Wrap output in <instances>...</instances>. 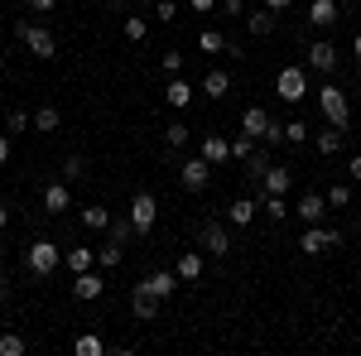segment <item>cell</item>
Returning a JSON list of instances; mask_svg holds the SVG:
<instances>
[{
    "instance_id": "17",
    "label": "cell",
    "mask_w": 361,
    "mask_h": 356,
    "mask_svg": "<svg viewBox=\"0 0 361 356\" xmlns=\"http://www.w3.org/2000/svg\"><path fill=\"white\" fill-rule=\"evenodd\" d=\"M289 188H294V173L279 168V164H270V168H265V178H260V188H255V197H260V192H284V197H289Z\"/></svg>"
},
{
    "instance_id": "21",
    "label": "cell",
    "mask_w": 361,
    "mask_h": 356,
    "mask_svg": "<svg viewBox=\"0 0 361 356\" xmlns=\"http://www.w3.org/2000/svg\"><path fill=\"white\" fill-rule=\"evenodd\" d=\"M241 164H246V183H250V188H260V178H265V168L275 164V159H270V145H265V149H255V154H246Z\"/></svg>"
},
{
    "instance_id": "10",
    "label": "cell",
    "mask_w": 361,
    "mask_h": 356,
    "mask_svg": "<svg viewBox=\"0 0 361 356\" xmlns=\"http://www.w3.org/2000/svg\"><path fill=\"white\" fill-rule=\"evenodd\" d=\"M159 303L164 299H154L145 284H130V313H135L140 323H149V318H159Z\"/></svg>"
},
{
    "instance_id": "15",
    "label": "cell",
    "mask_w": 361,
    "mask_h": 356,
    "mask_svg": "<svg viewBox=\"0 0 361 356\" xmlns=\"http://www.w3.org/2000/svg\"><path fill=\"white\" fill-rule=\"evenodd\" d=\"M140 284H145L154 299H169V294L178 289V270H149L145 279H140Z\"/></svg>"
},
{
    "instance_id": "19",
    "label": "cell",
    "mask_w": 361,
    "mask_h": 356,
    "mask_svg": "<svg viewBox=\"0 0 361 356\" xmlns=\"http://www.w3.org/2000/svg\"><path fill=\"white\" fill-rule=\"evenodd\" d=\"M323 212H328V207H323V192H304V197L294 202V217L304 221V226H313V221H323Z\"/></svg>"
},
{
    "instance_id": "51",
    "label": "cell",
    "mask_w": 361,
    "mask_h": 356,
    "mask_svg": "<svg viewBox=\"0 0 361 356\" xmlns=\"http://www.w3.org/2000/svg\"><path fill=\"white\" fill-rule=\"evenodd\" d=\"M265 5H270V10H275V15H284V10H289V5H294V0H265Z\"/></svg>"
},
{
    "instance_id": "36",
    "label": "cell",
    "mask_w": 361,
    "mask_h": 356,
    "mask_svg": "<svg viewBox=\"0 0 361 356\" xmlns=\"http://www.w3.org/2000/svg\"><path fill=\"white\" fill-rule=\"evenodd\" d=\"M126 39H130V44H145V39H149V25H145V20H140V15H126Z\"/></svg>"
},
{
    "instance_id": "52",
    "label": "cell",
    "mask_w": 361,
    "mask_h": 356,
    "mask_svg": "<svg viewBox=\"0 0 361 356\" xmlns=\"http://www.w3.org/2000/svg\"><path fill=\"white\" fill-rule=\"evenodd\" d=\"M5 226H10V207L0 202V231H5Z\"/></svg>"
},
{
    "instance_id": "8",
    "label": "cell",
    "mask_w": 361,
    "mask_h": 356,
    "mask_svg": "<svg viewBox=\"0 0 361 356\" xmlns=\"http://www.w3.org/2000/svg\"><path fill=\"white\" fill-rule=\"evenodd\" d=\"M102 294H106V279H102L97 270H82L78 279H73V299H82V303H97Z\"/></svg>"
},
{
    "instance_id": "50",
    "label": "cell",
    "mask_w": 361,
    "mask_h": 356,
    "mask_svg": "<svg viewBox=\"0 0 361 356\" xmlns=\"http://www.w3.org/2000/svg\"><path fill=\"white\" fill-rule=\"evenodd\" d=\"M10 164V135H0V168Z\"/></svg>"
},
{
    "instance_id": "6",
    "label": "cell",
    "mask_w": 361,
    "mask_h": 356,
    "mask_svg": "<svg viewBox=\"0 0 361 356\" xmlns=\"http://www.w3.org/2000/svg\"><path fill=\"white\" fill-rule=\"evenodd\" d=\"M178 183H183L188 192H202L207 183H212V164H207L202 154H193V159H183V164H178Z\"/></svg>"
},
{
    "instance_id": "54",
    "label": "cell",
    "mask_w": 361,
    "mask_h": 356,
    "mask_svg": "<svg viewBox=\"0 0 361 356\" xmlns=\"http://www.w3.org/2000/svg\"><path fill=\"white\" fill-rule=\"evenodd\" d=\"M106 5H116V10H121V5H126V0H106Z\"/></svg>"
},
{
    "instance_id": "42",
    "label": "cell",
    "mask_w": 361,
    "mask_h": 356,
    "mask_svg": "<svg viewBox=\"0 0 361 356\" xmlns=\"http://www.w3.org/2000/svg\"><path fill=\"white\" fill-rule=\"evenodd\" d=\"M347 202H352V188L347 183H333L328 188V207H347Z\"/></svg>"
},
{
    "instance_id": "28",
    "label": "cell",
    "mask_w": 361,
    "mask_h": 356,
    "mask_svg": "<svg viewBox=\"0 0 361 356\" xmlns=\"http://www.w3.org/2000/svg\"><path fill=\"white\" fill-rule=\"evenodd\" d=\"M178 279H188V284L202 279V255H197V250H183V255H178Z\"/></svg>"
},
{
    "instance_id": "37",
    "label": "cell",
    "mask_w": 361,
    "mask_h": 356,
    "mask_svg": "<svg viewBox=\"0 0 361 356\" xmlns=\"http://www.w3.org/2000/svg\"><path fill=\"white\" fill-rule=\"evenodd\" d=\"M25 352H29V342L20 332H5V337H0V356H25Z\"/></svg>"
},
{
    "instance_id": "12",
    "label": "cell",
    "mask_w": 361,
    "mask_h": 356,
    "mask_svg": "<svg viewBox=\"0 0 361 356\" xmlns=\"http://www.w3.org/2000/svg\"><path fill=\"white\" fill-rule=\"evenodd\" d=\"M342 145H347V130H342V125H323V130L313 135V149H318L323 159H333V154H342Z\"/></svg>"
},
{
    "instance_id": "2",
    "label": "cell",
    "mask_w": 361,
    "mask_h": 356,
    "mask_svg": "<svg viewBox=\"0 0 361 356\" xmlns=\"http://www.w3.org/2000/svg\"><path fill=\"white\" fill-rule=\"evenodd\" d=\"M275 97H279V102H289V106H299V102L308 97V73L299 68V63H284V68H279Z\"/></svg>"
},
{
    "instance_id": "24",
    "label": "cell",
    "mask_w": 361,
    "mask_h": 356,
    "mask_svg": "<svg viewBox=\"0 0 361 356\" xmlns=\"http://www.w3.org/2000/svg\"><path fill=\"white\" fill-rule=\"evenodd\" d=\"M193 92H197V87L188 82V78H169V92H164V97H169V106H173V111H183L188 102H193Z\"/></svg>"
},
{
    "instance_id": "55",
    "label": "cell",
    "mask_w": 361,
    "mask_h": 356,
    "mask_svg": "<svg viewBox=\"0 0 361 356\" xmlns=\"http://www.w3.org/2000/svg\"><path fill=\"white\" fill-rule=\"evenodd\" d=\"M357 82H361V63H357Z\"/></svg>"
},
{
    "instance_id": "53",
    "label": "cell",
    "mask_w": 361,
    "mask_h": 356,
    "mask_svg": "<svg viewBox=\"0 0 361 356\" xmlns=\"http://www.w3.org/2000/svg\"><path fill=\"white\" fill-rule=\"evenodd\" d=\"M352 49H357V63H361V29H357V39H352Z\"/></svg>"
},
{
    "instance_id": "30",
    "label": "cell",
    "mask_w": 361,
    "mask_h": 356,
    "mask_svg": "<svg viewBox=\"0 0 361 356\" xmlns=\"http://www.w3.org/2000/svg\"><path fill=\"white\" fill-rule=\"evenodd\" d=\"M58 125H63L58 106H49V102H44V106H34V130H58Z\"/></svg>"
},
{
    "instance_id": "44",
    "label": "cell",
    "mask_w": 361,
    "mask_h": 356,
    "mask_svg": "<svg viewBox=\"0 0 361 356\" xmlns=\"http://www.w3.org/2000/svg\"><path fill=\"white\" fill-rule=\"evenodd\" d=\"M265 145H270V149H275V145H284V121H270V130H265Z\"/></svg>"
},
{
    "instance_id": "46",
    "label": "cell",
    "mask_w": 361,
    "mask_h": 356,
    "mask_svg": "<svg viewBox=\"0 0 361 356\" xmlns=\"http://www.w3.org/2000/svg\"><path fill=\"white\" fill-rule=\"evenodd\" d=\"M222 15H231V20H246V0H222Z\"/></svg>"
},
{
    "instance_id": "23",
    "label": "cell",
    "mask_w": 361,
    "mask_h": 356,
    "mask_svg": "<svg viewBox=\"0 0 361 356\" xmlns=\"http://www.w3.org/2000/svg\"><path fill=\"white\" fill-rule=\"evenodd\" d=\"M197 92H207V97L217 102V97H226V92H231V78H226L222 68H207V73H202V82H197Z\"/></svg>"
},
{
    "instance_id": "34",
    "label": "cell",
    "mask_w": 361,
    "mask_h": 356,
    "mask_svg": "<svg viewBox=\"0 0 361 356\" xmlns=\"http://www.w3.org/2000/svg\"><path fill=\"white\" fill-rule=\"evenodd\" d=\"M73 352H78V356H102V352H106V342H102L97 332H82V337L73 342Z\"/></svg>"
},
{
    "instance_id": "47",
    "label": "cell",
    "mask_w": 361,
    "mask_h": 356,
    "mask_svg": "<svg viewBox=\"0 0 361 356\" xmlns=\"http://www.w3.org/2000/svg\"><path fill=\"white\" fill-rule=\"evenodd\" d=\"M188 5H193L197 15H212V10H217V5H222V0H188Z\"/></svg>"
},
{
    "instance_id": "11",
    "label": "cell",
    "mask_w": 361,
    "mask_h": 356,
    "mask_svg": "<svg viewBox=\"0 0 361 356\" xmlns=\"http://www.w3.org/2000/svg\"><path fill=\"white\" fill-rule=\"evenodd\" d=\"M308 68L328 78V73L337 68V44H328V39H318V44H308Z\"/></svg>"
},
{
    "instance_id": "3",
    "label": "cell",
    "mask_w": 361,
    "mask_h": 356,
    "mask_svg": "<svg viewBox=\"0 0 361 356\" xmlns=\"http://www.w3.org/2000/svg\"><path fill=\"white\" fill-rule=\"evenodd\" d=\"M318 106H323V121H328V125H342V130L352 125V106H347V92H342V87L323 82L318 87Z\"/></svg>"
},
{
    "instance_id": "9",
    "label": "cell",
    "mask_w": 361,
    "mask_h": 356,
    "mask_svg": "<svg viewBox=\"0 0 361 356\" xmlns=\"http://www.w3.org/2000/svg\"><path fill=\"white\" fill-rule=\"evenodd\" d=\"M25 44L34 58H58V39H54V29H44V25H29Z\"/></svg>"
},
{
    "instance_id": "33",
    "label": "cell",
    "mask_w": 361,
    "mask_h": 356,
    "mask_svg": "<svg viewBox=\"0 0 361 356\" xmlns=\"http://www.w3.org/2000/svg\"><path fill=\"white\" fill-rule=\"evenodd\" d=\"M188 145V125L183 121H169V130H164V149L173 154V149H183Z\"/></svg>"
},
{
    "instance_id": "14",
    "label": "cell",
    "mask_w": 361,
    "mask_h": 356,
    "mask_svg": "<svg viewBox=\"0 0 361 356\" xmlns=\"http://www.w3.org/2000/svg\"><path fill=\"white\" fill-rule=\"evenodd\" d=\"M197 154L217 168V164H226V159H231V140H222V135H212V130H207V135H202V145H197Z\"/></svg>"
},
{
    "instance_id": "4",
    "label": "cell",
    "mask_w": 361,
    "mask_h": 356,
    "mask_svg": "<svg viewBox=\"0 0 361 356\" xmlns=\"http://www.w3.org/2000/svg\"><path fill=\"white\" fill-rule=\"evenodd\" d=\"M342 246V231H333V226H323V221H313L304 236H299V250L304 255H328V250Z\"/></svg>"
},
{
    "instance_id": "16",
    "label": "cell",
    "mask_w": 361,
    "mask_h": 356,
    "mask_svg": "<svg viewBox=\"0 0 361 356\" xmlns=\"http://www.w3.org/2000/svg\"><path fill=\"white\" fill-rule=\"evenodd\" d=\"M246 29L255 34V39H270V34L279 29L275 10H270V5H260V10H246Z\"/></svg>"
},
{
    "instance_id": "32",
    "label": "cell",
    "mask_w": 361,
    "mask_h": 356,
    "mask_svg": "<svg viewBox=\"0 0 361 356\" xmlns=\"http://www.w3.org/2000/svg\"><path fill=\"white\" fill-rule=\"evenodd\" d=\"M121 260H126V246H116V241H106V246H97V265H102V270H116Z\"/></svg>"
},
{
    "instance_id": "13",
    "label": "cell",
    "mask_w": 361,
    "mask_h": 356,
    "mask_svg": "<svg viewBox=\"0 0 361 356\" xmlns=\"http://www.w3.org/2000/svg\"><path fill=\"white\" fill-rule=\"evenodd\" d=\"M44 207H49V212H68V207H73V183H68V178H54V183H49V188H44Z\"/></svg>"
},
{
    "instance_id": "49",
    "label": "cell",
    "mask_w": 361,
    "mask_h": 356,
    "mask_svg": "<svg viewBox=\"0 0 361 356\" xmlns=\"http://www.w3.org/2000/svg\"><path fill=\"white\" fill-rule=\"evenodd\" d=\"M347 173H352V178L361 183V154H352V159H347Z\"/></svg>"
},
{
    "instance_id": "35",
    "label": "cell",
    "mask_w": 361,
    "mask_h": 356,
    "mask_svg": "<svg viewBox=\"0 0 361 356\" xmlns=\"http://www.w3.org/2000/svg\"><path fill=\"white\" fill-rule=\"evenodd\" d=\"M87 173H92V168H87L82 154H68V159H63V178H68V183H78V178H87Z\"/></svg>"
},
{
    "instance_id": "22",
    "label": "cell",
    "mask_w": 361,
    "mask_h": 356,
    "mask_svg": "<svg viewBox=\"0 0 361 356\" xmlns=\"http://www.w3.org/2000/svg\"><path fill=\"white\" fill-rule=\"evenodd\" d=\"M241 130L260 140L265 130H270V111H265V106H246V111H241Z\"/></svg>"
},
{
    "instance_id": "31",
    "label": "cell",
    "mask_w": 361,
    "mask_h": 356,
    "mask_svg": "<svg viewBox=\"0 0 361 356\" xmlns=\"http://www.w3.org/2000/svg\"><path fill=\"white\" fill-rule=\"evenodd\" d=\"M197 49H202V54H226V34L222 29H202V34H197Z\"/></svg>"
},
{
    "instance_id": "20",
    "label": "cell",
    "mask_w": 361,
    "mask_h": 356,
    "mask_svg": "<svg viewBox=\"0 0 361 356\" xmlns=\"http://www.w3.org/2000/svg\"><path fill=\"white\" fill-rule=\"evenodd\" d=\"M255 212H260V197H255V192H246V197H236V202L226 207V217H231V226H250V221H255Z\"/></svg>"
},
{
    "instance_id": "5",
    "label": "cell",
    "mask_w": 361,
    "mask_h": 356,
    "mask_svg": "<svg viewBox=\"0 0 361 356\" xmlns=\"http://www.w3.org/2000/svg\"><path fill=\"white\" fill-rule=\"evenodd\" d=\"M126 217H130V226H135V236H149V231H154V217H159V202H154V192H135Z\"/></svg>"
},
{
    "instance_id": "1",
    "label": "cell",
    "mask_w": 361,
    "mask_h": 356,
    "mask_svg": "<svg viewBox=\"0 0 361 356\" xmlns=\"http://www.w3.org/2000/svg\"><path fill=\"white\" fill-rule=\"evenodd\" d=\"M58 265H63V255H58V246L49 241V236H39V241H29V246H25V270L34 274V279H49Z\"/></svg>"
},
{
    "instance_id": "27",
    "label": "cell",
    "mask_w": 361,
    "mask_h": 356,
    "mask_svg": "<svg viewBox=\"0 0 361 356\" xmlns=\"http://www.w3.org/2000/svg\"><path fill=\"white\" fill-rule=\"evenodd\" d=\"M82 226L87 231H106V226H111V212H106L102 202H87L82 207Z\"/></svg>"
},
{
    "instance_id": "41",
    "label": "cell",
    "mask_w": 361,
    "mask_h": 356,
    "mask_svg": "<svg viewBox=\"0 0 361 356\" xmlns=\"http://www.w3.org/2000/svg\"><path fill=\"white\" fill-rule=\"evenodd\" d=\"M154 20H159V25H173V20H178V5H173V0H154Z\"/></svg>"
},
{
    "instance_id": "45",
    "label": "cell",
    "mask_w": 361,
    "mask_h": 356,
    "mask_svg": "<svg viewBox=\"0 0 361 356\" xmlns=\"http://www.w3.org/2000/svg\"><path fill=\"white\" fill-rule=\"evenodd\" d=\"M164 73H169V78H178V73H183V54L169 49V54H164Z\"/></svg>"
},
{
    "instance_id": "7",
    "label": "cell",
    "mask_w": 361,
    "mask_h": 356,
    "mask_svg": "<svg viewBox=\"0 0 361 356\" xmlns=\"http://www.w3.org/2000/svg\"><path fill=\"white\" fill-rule=\"evenodd\" d=\"M197 241H202V250H207V255H226V250H231V236H226V226L222 221H202V226H197Z\"/></svg>"
},
{
    "instance_id": "18",
    "label": "cell",
    "mask_w": 361,
    "mask_h": 356,
    "mask_svg": "<svg viewBox=\"0 0 361 356\" xmlns=\"http://www.w3.org/2000/svg\"><path fill=\"white\" fill-rule=\"evenodd\" d=\"M337 10H342L337 0H313V5H308V25H313V29H333L337 20H342Z\"/></svg>"
},
{
    "instance_id": "40",
    "label": "cell",
    "mask_w": 361,
    "mask_h": 356,
    "mask_svg": "<svg viewBox=\"0 0 361 356\" xmlns=\"http://www.w3.org/2000/svg\"><path fill=\"white\" fill-rule=\"evenodd\" d=\"M308 135H313V130H308L304 121H284V140H289V145H304Z\"/></svg>"
},
{
    "instance_id": "38",
    "label": "cell",
    "mask_w": 361,
    "mask_h": 356,
    "mask_svg": "<svg viewBox=\"0 0 361 356\" xmlns=\"http://www.w3.org/2000/svg\"><path fill=\"white\" fill-rule=\"evenodd\" d=\"M29 125H34V116H29V111H10V116H5V130H10V135H20V130H29Z\"/></svg>"
},
{
    "instance_id": "26",
    "label": "cell",
    "mask_w": 361,
    "mask_h": 356,
    "mask_svg": "<svg viewBox=\"0 0 361 356\" xmlns=\"http://www.w3.org/2000/svg\"><path fill=\"white\" fill-rule=\"evenodd\" d=\"M92 260H97V246H73L68 255H63V265L73 274H82V270H92Z\"/></svg>"
},
{
    "instance_id": "39",
    "label": "cell",
    "mask_w": 361,
    "mask_h": 356,
    "mask_svg": "<svg viewBox=\"0 0 361 356\" xmlns=\"http://www.w3.org/2000/svg\"><path fill=\"white\" fill-rule=\"evenodd\" d=\"M255 149H260V145H255V135H246V130L231 140V159H246V154H255Z\"/></svg>"
},
{
    "instance_id": "29",
    "label": "cell",
    "mask_w": 361,
    "mask_h": 356,
    "mask_svg": "<svg viewBox=\"0 0 361 356\" xmlns=\"http://www.w3.org/2000/svg\"><path fill=\"white\" fill-rule=\"evenodd\" d=\"M130 236H135L130 217H111V226H106V241H116V246H130Z\"/></svg>"
},
{
    "instance_id": "48",
    "label": "cell",
    "mask_w": 361,
    "mask_h": 356,
    "mask_svg": "<svg viewBox=\"0 0 361 356\" xmlns=\"http://www.w3.org/2000/svg\"><path fill=\"white\" fill-rule=\"evenodd\" d=\"M54 5H58V0H29V10H34V15H49Z\"/></svg>"
},
{
    "instance_id": "43",
    "label": "cell",
    "mask_w": 361,
    "mask_h": 356,
    "mask_svg": "<svg viewBox=\"0 0 361 356\" xmlns=\"http://www.w3.org/2000/svg\"><path fill=\"white\" fill-rule=\"evenodd\" d=\"M15 303V279L5 274V265H0V308H10Z\"/></svg>"
},
{
    "instance_id": "25",
    "label": "cell",
    "mask_w": 361,
    "mask_h": 356,
    "mask_svg": "<svg viewBox=\"0 0 361 356\" xmlns=\"http://www.w3.org/2000/svg\"><path fill=\"white\" fill-rule=\"evenodd\" d=\"M260 212H265L270 221H284L289 212H294V207L284 202V192H260Z\"/></svg>"
}]
</instances>
